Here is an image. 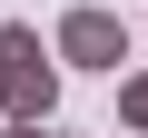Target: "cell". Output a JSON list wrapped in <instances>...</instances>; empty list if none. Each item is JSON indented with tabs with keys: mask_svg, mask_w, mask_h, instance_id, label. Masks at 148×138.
<instances>
[{
	"mask_svg": "<svg viewBox=\"0 0 148 138\" xmlns=\"http://www.w3.org/2000/svg\"><path fill=\"white\" fill-rule=\"evenodd\" d=\"M119 128L148 138V69H128V79H119Z\"/></svg>",
	"mask_w": 148,
	"mask_h": 138,
	"instance_id": "3957f363",
	"label": "cell"
},
{
	"mask_svg": "<svg viewBox=\"0 0 148 138\" xmlns=\"http://www.w3.org/2000/svg\"><path fill=\"white\" fill-rule=\"evenodd\" d=\"M59 109V40L0 20V118H49Z\"/></svg>",
	"mask_w": 148,
	"mask_h": 138,
	"instance_id": "6da1fadb",
	"label": "cell"
},
{
	"mask_svg": "<svg viewBox=\"0 0 148 138\" xmlns=\"http://www.w3.org/2000/svg\"><path fill=\"white\" fill-rule=\"evenodd\" d=\"M10 138H59V128H49V118H10Z\"/></svg>",
	"mask_w": 148,
	"mask_h": 138,
	"instance_id": "277c9868",
	"label": "cell"
},
{
	"mask_svg": "<svg viewBox=\"0 0 148 138\" xmlns=\"http://www.w3.org/2000/svg\"><path fill=\"white\" fill-rule=\"evenodd\" d=\"M49 40H59V59H69V69H119V59H128V20L109 10V0L69 10V20L49 30Z\"/></svg>",
	"mask_w": 148,
	"mask_h": 138,
	"instance_id": "7a4b0ae2",
	"label": "cell"
}]
</instances>
